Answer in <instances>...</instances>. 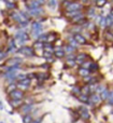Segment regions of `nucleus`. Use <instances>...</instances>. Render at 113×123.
Returning <instances> with one entry per match:
<instances>
[{
    "label": "nucleus",
    "mask_w": 113,
    "mask_h": 123,
    "mask_svg": "<svg viewBox=\"0 0 113 123\" xmlns=\"http://www.w3.org/2000/svg\"><path fill=\"white\" fill-rule=\"evenodd\" d=\"M67 12H70V11H81L82 10V4H80L79 2H72L71 1L68 6H66Z\"/></svg>",
    "instance_id": "obj_1"
},
{
    "label": "nucleus",
    "mask_w": 113,
    "mask_h": 123,
    "mask_svg": "<svg viewBox=\"0 0 113 123\" xmlns=\"http://www.w3.org/2000/svg\"><path fill=\"white\" fill-rule=\"evenodd\" d=\"M18 52L22 54H24L25 56H34V49L30 47H22L21 49L18 50Z\"/></svg>",
    "instance_id": "obj_2"
},
{
    "label": "nucleus",
    "mask_w": 113,
    "mask_h": 123,
    "mask_svg": "<svg viewBox=\"0 0 113 123\" xmlns=\"http://www.w3.org/2000/svg\"><path fill=\"white\" fill-rule=\"evenodd\" d=\"M10 97L13 98V99H17V100H21L22 98L24 97V93L21 91V90H13L12 92H10Z\"/></svg>",
    "instance_id": "obj_3"
},
{
    "label": "nucleus",
    "mask_w": 113,
    "mask_h": 123,
    "mask_svg": "<svg viewBox=\"0 0 113 123\" xmlns=\"http://www.w3.org/2000/svg\"><path fill=\"white\" fill-rule=\"evenodd\" d=\"M28 13H29L30 16H39L40 14L43 13L42 8L38 6V8H34V9H28Z\"/></svg>",
    "instance_id": "obj_4"
},
{
    "label": "nucleus",
    "mask_w": 113,
    "mask_h": 123,
    "mask_svg": "<svg viewBox=\"0 0 113 123\" xmlns=\"http://www.w3.org/2000/svg\"><path fill=\"white\" fill-rule=\"evenodd\" d=\"M73 38H74V40L77 41L79 44H85V43L87 42L86 39H85V37L82 36L81 34H74L73 35Z\"/></svg>",
    "instance_id": "obj_5"
},
{
    "label": "nucleus",
    "mask_w": 113,
    "mask_h": 123,
    "mask_svg": "<svg viewBox=\"0 0 113 123\" xmlns=\"http://www.w3.org/2000/svg\"><path fill=\"white\" fill-rule=\"evenodd\" d=\"M29 84H30V79L27 78V77L25 79H23V80L18 81V87H21V89H27L29 86Z\"/></svg>",
    "instance_id": "obj_6"
},
{
    "label": "nucleus",
    "mask_w": 113,
    "mask_h": 123,
    "mask_svg": "<svg viewBox=\"0 0 113 123\" xmlns=\"http://www.w3.org/2000/svg\"><path fill=\"white\" fill-rule=\"evenodd\" d=\"M80 110V115H81V117L83 118V119H90V112H88V110L86 108H84V107H80L79 108Z\"/></svg>",
    "instance_id": "obj_7"
},
{
    "label": "nucleus",
    "mask_w": 113,
    "mask_h": 123,
    "mask_svg": "<svg viewBox=\"0 0 113 123\" xmlns=\"http://www.w3.org/2000/svg\"><path fill=\"white\" fill-rule=\"evenodd\" d=\"M54 55H55L57 58H62V57H64V56L66 55V52H65L64 50H62V49H57L56 51H54Z\"/></svg>",
    "instance_id": "obj_8"
},
{
    "label": "nucleus",
    "mask_w": 113,
    "mask_h": 123,
    "mask_svg": "<svg viewBox=\"0 0 113 123\" xmlns=\"http://www.w3.org/2000/svg\"><path fill=\"white\" fill-rule=\"evenodd\" d=\"M31 28L32 30H43V27L40 24V22H34L31 24Z\"/></svg>",
    "instance_id": "obj_9"
},
{
    "label": "nucleus",
    "mask_w": 113,
    "mask_h": 123,
    "mask_svg": "<svg viewBox=\"0 0 113 123\" xmlns=\"http://www.w3.org/2000/svg\"><path fill=\"white\" fill-rule=\"evenodd\" d=\"M83 18H84V15L82 14V12H81V13H79V14H77L75 16H73L71 22H72V23H79V22Z\"/></svg>",
    "instance_id": "obj_10"
},
{
    "label": "nucleus",
    "mask_w": 113,
    "mask_h": 123,
    "mask_svg": "<svg viewBox=\"0 0 113 123\" xmlns=\"http://www.w3.org/2000/svg\"><path fill=\"white\" fill-rule=\"evenodd\" d=\"M78 98H79V100L82 103H90L88 96L86 95V94H80V95L78 96Z\"/></svg>",
    "instance_id": "obj_11"
},
{
    "label": "nucleus",
    "mask_w": 113,
    "mask_h": 123,
    "mask_svg": "<svg viewBox=\"0 0 113 123\" xmlns=\"http://www.w3.org/2000/svg\"><path fill=\"white\" fill-rule=\"evenodd\" d=\"M88 74H90V70H88L87 68L83 67V68H80V69H79V74H80V76L85 77V76H87Z\"/></svg>",
    "instance_id": "obj_12"
},
{
    "label": "nucleus",
    "mask_w": 113,
    "mask_h": 123,
    "mask_svg": "<svg viewBox=\"0 0 113 123\" xmlns=\"http://www.w3.org/2000/svg\"><path fill=\"white\" fill-rule=\"evenodd\" d=\"M43 49H44V51L54 52V47H53L52 44H50L49 42H47V43H44V44H43Z\"/></svg>",
    "instance_id": "obj_13"
},
{
    "label": "nucleus",
    "mask_w": 113,
    "mask_h": 123,
    "mask_svg": "<svg viewBox=\"0 0 113 123\" xmlns=\"http://www.w3.org/2000/svg\"><path fill=\"white\" fill-rule=\"evenodd\" d=\"M56 40V36L54 32L52 34H47V37H46V42H53V41Z\"/></svg>",
    "instance_id": "obj_14"
},
{
    "label": "nucleus",
    "mask_w": 113,
    "mask_h": 123,
    "mask_svg": "<svg viewBox=\"0 0 113 123\" xmlns=\"http://www.w3.org/2000/svg\"><path fill=\"white\" fill-rule=\"evenodd\" d=\"M43 44L44 43L42 42V41H37V42H34V50H39V49H43Z\"/></svg>",
    "instance_id": "obj_15"
},
{
    "label": "nucleus",
    "mask_w": 113,
    "mask_h": 123,
    "mask_svg": "<svg viewBox=\"0 0 113 123\" xmlns=\"http://www.w3.org/2000/svg\"><path fill=\"white\" fill-rule=\"evenodd\" d=\"M108 97H109V91H108L107 89H105L102 92H101V94H100V98L103 100V99H107Z\"/></svg>",
    "instance_id": "obj_16"
},
{
    "label": "nucleus",
    "mask_w": 113,
    "mask_h": 123,
    "mask_svg": "<svg viewBox=\"0 0 113 123\" xmlns=\"http://www.w3.org/2000/svg\"><path fill=\"white\" fill-rule=\"evenodd\" d=\"M74 50H75V48L71 47L70 44H68V45H66V47H65V52H67L68 54L73 53V52H74Z\"/></svg>",
    "instance_id": "obj_17"
},
{
    "label": "nucleus",
    "mask_w": 113,
    "mask_h": 123,
    "mask_svg": "<svg viewBox=\"0 0 113 123\" xmlns=\"http://www.w3.org/2000/svg\"><path fill=\"white\" fill-rule=\"evenodd\" d=\"M98 68H99L98 65L95 63V64H90V69H88V70H90V71L94 72V71H97V70H98Z\"/></svg>",
    "instance_id": "obj_18"
},
{
    "label": "nucleus",
    "mask_w": 113,
    "mask_h": 123,
    "mask_svg": "<svg viewBox=\"0 0 113 123\" xmlns=\"http://www.w3.org/2000/svg\"><path fill=\"white\" fill-rule=\"evenodd\" d=\"M47 6H49L50 8L54 9L57 6V1H56V0H49V1H47Z\"/></svg>",
    "instance_id": "obj_19"
},
{
    "label": "nucleus",
    "mask_w": 113,
    "mask_h": 123,
    "mask_svg": "<svg viewBox=\"0 0 113 123\" xmlns=\"http://www.w3.org/2000/svg\"><path fill=\"white\" fill-rule=\"evenodd\" d=\"M31 109H32V105H25V106L23 107V112L24 113H28Z\"/></svg>",
    "instance_id": "obj_20"
},
{
    "label": "nucleus",
    "mask_w": 113,
    "mask_h": 123,
    "mask_svg": "<svg viewBox=\"0 0 113 123\" xmlns=\"http://www.w3.org/2000/svg\"><path fill=\"white\" fill-rule=\"evenodd\" d=\"M69 44L71 45V47H73V48H77L78 47V44H79V43L77 42V41L74 40V38H69Z\"/></svg>",
    "instance_id": "obj_21"
},
{
    "label": "nucleus",
    "mask_w": 113,
    "mask_h": 123,
    "mask_svg": "<svg viewBox=\"0 0 113 123\" xmlns=\"http://www.w3.org/2000/svg\"><path fill=\"white\" fill-rule=\"evenodd\" d=\"M92 100H93L94 103H96V104H98V103L101 100V98L99 97L97 94H93V95H92Z\"/></svg>",
    "instance_id": "obj_22"
},
{
    "label": "nucleus",
    "mask_w": 113,
    "mask_h": 123,
    "mask_svg": "<svg viewBox=\"0 0 113 123\" xmlns=\"http://www.w3.org/2000/svg\"><path fill=\"white\" fill-rule=\"evenodd\" d=\"M10 104H11V106H12V107H14V108H15V107H18V106H21V105H22V103L19 102V100H17V99H13L12 102L10 103Z\"/></svg>",
    "instance_id": "obj_23"
},
{
    "label": "nucleus",
    "mask_w": 113,
    "mask_h": 123,
    "mask_svg": "<svg viewBox=\"0 0 113 123\" xmlns=\"http://www.w3.org/2000/svg\"><path fill=\"white\" fill-rule=\"evenodd\" d=\"M106 3H107V0H96V6H99V8L103 6Z\"/></svg>",
    "instance_id": "obj_24"
},
{
    "label": "nucleus",
    "mask_w": 113,
    "mask_h": 123,
    "mask_svg": "<svg viewBox=\"0 0 113 123\" xmlns=\"http://www.w3.org/2000/svg\"><path fill=\"white\" fill-rule=\"evenodd\" d=\"M23 122H24V123H31V122H32V118H31V116H29V115L25 116V117H24Z\"/></svg>",
    "instance_id": "obj_25"
},
{
    "label": "nucleus",
    "mask_w": 113,
    "mask_h": 123,
    "mask_svg": "<svg viewBox=\"0 0 113 123\" xmlns=\"http://www.w3.org/2000/svg\"><path fill=\"white\" fill-rule=\"evenodd\" d=\"M53 53L54 52H49V51H44L42 53V55L44 56L45 58H50V57H52V55H53Z\"/></svg>",
    "instance_id": "obj_26"
},
{
    "label": "nucleus",
    "mask_w": 113,
    "mask_h": 123,
    "mask_svg": "<svg viewBox=\"0 0 113 123\" xmlns=\"http://www.w3.org/2000/svg\"><path fill=\"white\" fill-rule=\"evenodd\" d=\"M75 60H67V65L69 66V67H73V66L75 65Z\"/></svg>",
    "instance_id": "obj_27"
},
{
    "label": "nucleus",
    "mask_w": 113,
    "mask_h": 123,
    "mask_svg": "<svg viewBox=\"0 0 113 123\" xmlns=\"http://www.w3.org/2000/svg\"><path fill=\"white\" fill-rule=\"evenodd\" d=\"M82 91H83L84 93L86 94V95H87V94H90V86H88V85H86V86H84L83 89H82Z\"/></svg>",
    "instance_id": "obj_28"
},
{
    "label": "nucleus",
    "mask_w": 113,
    "mask_h": 123,
    "mask_svg": "<svg viewBox=\"0 0 113 123\" xmlns=\"http://www.w3.org/2000/svg\"><path fill=\"white\" fill-rule=\"evenodd\" d=\"M109 104L113 105V91L111 93H109Z\"/></svg>",
    "instance_id": "obj_29"
},
{
    "label": "nucleus",
    "mask_w": 113,
    "mask_h": 123,
    "mask_svg": "<svg viewBox=\"0 0 113 123\" xmlns=\"http://www.w3.org/2000/svg\"><path fill=\"white\" fill-rule=\"evenodd\" d=\"M84 81H85V82H90V81H93V78L87 74V76L84 77Z\"/></svg>",
    "instance_id": "obj_30"
},
{
    "label": "nucleus",
    "mask_w": 113,
    "mask_h": 123,
    "mask_svg": "<svg viewBox=\"0 0 113 123\" xmlns=\"http://www.w3.org/2000/svg\"><path fill=\"white\" fill-rule=\"evenodd\" d=\"M72 92H73V93H78V94H81V89H79V87H73Z\"/></svg>",
    "instance_id": "obj_31"
},
{
    "label": "nucleus",
    "mask_w": 113,
    "mask_h": 123,
    "mask_svg": "<svg viewBox=\"0 0 113 123\" xmlns=\"http://www.w3.org/2000/svg\"><path fill=\"white\" fill-rule=\"evenodd\" d=\"M16 78H17V80H18V81H21V80H23V79H25L26 76H25V74H18Z\"/></svg>",
    "instance_id": "obj_32"
},
{
    "label": "nucleus",
    "mask_w": 113,
    "mask_h": 123,
    "mask_svg": "<svg viewBox=\"0 0 113 123\" xmlns=\"http://www.w3.org/2000/svg\"><path fill=\"white\" fill-rule=\"evenodd\" d=\"M15 87H16V86H15L14 84H12V85H11V86L8 89V92H9V93H10V92H12L13 90H15Z\"/></svg>",
    "instance_id": "obj_33"
},
{
    "label": "nucleus",
    "mask_w": 113,
    "mask_h": 123,
    "mask_svg": "<svg viewBox=\"0 0 113 123\" xmlns=\"http://www.w3.org/2000/svg\"><path fill=\"white\" fill-rule=\"evenodd\" d=\"M41 120H42V119H37V120H34V122H32V123H41Z\"/></svg>",
    "instance_id": "obj_34"
},
{
    "label": "nucleus",
    "mask_w": 113,
    "mask_h": 123,
    "mask_svg": "<svg viewBox=\"0 0 113 123\" xmlns=\"http://www.w3.org/2000/svg\"><path fill=\"white\" fill-rule=\"evenodd\" d=\"M80 1H81L82 3H87V2H88V0H80Z\"/></svg>",
    "instance_id": "obj_35"
},
{
    "label": "nucleus",
    "mask_w": 113,
    "mask_h": 123,
    "mask_svg": "<svg viewBox=\"0 0 113 123\" xmlns=\"http://www.w3.org/2000/svg\"><path fill=\"white\" fill-rule=\"evenodd\" d=\"M3 107H2V104H1V102H0V109H2Z\"/></svg>",
    "instance_id": "obj_36"
},
{
    "label": "nucleus",
    "mask_w": 113,
    "mask_h": 123,
    "mask_svg": "<svg viewBox=\"0 0 113 123\" xmlns=\"http://www.w3.org/2000/svg\"><path fill=\"white\" fill-rule=\"evenodd\" d=\"M110 27H111V29H112V31H113V24H112L111 26H110Z\"/></svg>",
    "instance_id": "obj_37"
},
{
    "label": "nucleus",
    "mask_w": 113,
    "mask_h": 123,
    "mask_svg": "<svg viewBox=\"0 0 113 123\" xmlns=\"http://www.w3.org/2000/svg\"><path fill=\"white\" fill-rule=\"evenodd\" d=\"M111 15H112V16H113V9H112V10H111Z\"/></svg>",
    "instance_id": "obj_38"
},
{
    "label": "nucleus",
    "mask_w": 113,
    "mask_h": 123,
    "mask_svg": "<svg viewBox=\"0 0 113 123\" xmlns=\"http://www.w3.org/2000/svg\"><path fill=\"white\" fill-rule=\"evenodd\" d=\"M112 113H113V111H112Z\"/></svg>",
    "instance_id": "obj_39"
}]
</instances>
